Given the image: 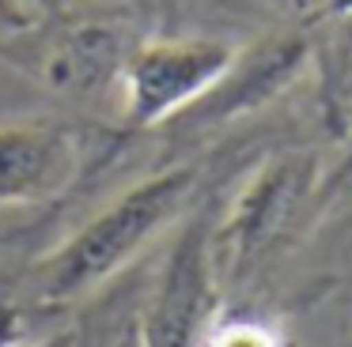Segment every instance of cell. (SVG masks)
<instances>
[{"label":"cell","mask_w":352,"mask_h":347,"mask_svg":"<svg viewBox=\"0 0 352 347\" xmlns=\"http://www.w3.org/2000/svg\"><path fill=\"white\" fill-rule=\"evenodd\" d=\"M212 208H197L175 234L152 276L137 347H201L220 313V272L212 256Z\"/></svg>","instance_id":"cell-3"},{"label":"cell","mask_w":352,"mask_h":347,"mask_svg":"<svg viewBox=\"0 0 352 347\" xmlns=\"http://www.w3.org/2000/svg\"><path fill=\"white\" fill-rule=\"evenodd\" d=\"M201 163H178L122 189L31 268L23 291L31 306H72L122 276L167 226H175L197 204L193 196L201 189Z\"/></svg>","instance_id":"cell-1"},{"label":"cell","mask_w":352,"mask_h":347,"mask_svg":"<svg viewBox=\"0 0 352 347\" xmlns=\"http://www.w3.org/2000/svg\"><path fill=\"white\" fill-rule=\"evenodd\" d=\"M235 60V45L216 38H152L133 45L118 72L125 128L140 132L182 117L212 95Z\"/></svg>","instance_id":"cell-2"},{"label":"cell","mask_w":352,"mask_h":347,"mask_svg":"<svg viewBox=\"0 0 352 347\" xmlns=\"http://www.w3.org/2000/svg\"><path fill=\"white\" fill-rule=\"evenodd\" d=\"M27 336V309L16 302H0V347H19Z\"/></svg>","instance_id":"cell-8"},{"label":"cell","mask_w":352,"mask_h":347,"mask_svg":"<svg viewBox=\"0 0 352 347\" xmlns=\"http://www.w3.org/2000/svg\"><path fill=\"white\" fill-rule=\"evenodd\" d=\"M19 347H76V336L72 332H50V336H42V339H34V344H19Z\"/></svg>","instance_id":"cell-9"},{"label":"cell","mask_w":352,"mask_h":347,"mask_svg":"<svg viewBox=\"0 0 352 347\" xmlns=\"http://www.w3.org/2000/svg\"><path fill=\"white\" fill-rule=\"evenodd\" d=\"M299 60H303V45L292 42V38H284V42L269 45V49H261V53H254V60L243 68L246 91H276L299 68ZM235 80H239V75H235V64H231V75H223V80L216 83L212 95H205L193 110H201V117H208L212 110H216V117L239 110V83Z\"/></svg>","instance_id":"cell-6"},{"label":"cell","mask_w":352,"mask_h":347,"mask_svg":"<svg viewBox=\"0 0 352 347\" xmlns=\"http://www.w3.org/2000/svg\"><path fill=\"white\" fill-rule=\"evenodd\" d=\"M129 49L125 30L110 23H72L42 42L34 72L61 95H99L107 83H118Z\"/></svg>","instance_id":"cell-5"},{"label":"cell","mask_w":352,"mask_h":347,"mask_svg":"<svg viewBox=\"0 0 352 347\" xmlns=\"http://www.w3.org/2000/svg\"><path fill=\"white\" fill-rule=\"evenodd\" d=\"M80 166V140L57 121L0 125V204H42L57 196Z\"/></svg>","instance_id":"cell-4"},{"label":"cell","mask_w":352,"mask_h":347,"mask_svg":"<svg viewBox=\"0 0 352 347\" xmlns=\"http://www.w3.org/2000/svg\"><path fill=\"white\" fill-rule=\"evenodd\" d=\"M201 347H288L280 324L269 317H250V313H216L208 324Z\"/></svg>","instance_id":"cell-7"}]
</instances>
